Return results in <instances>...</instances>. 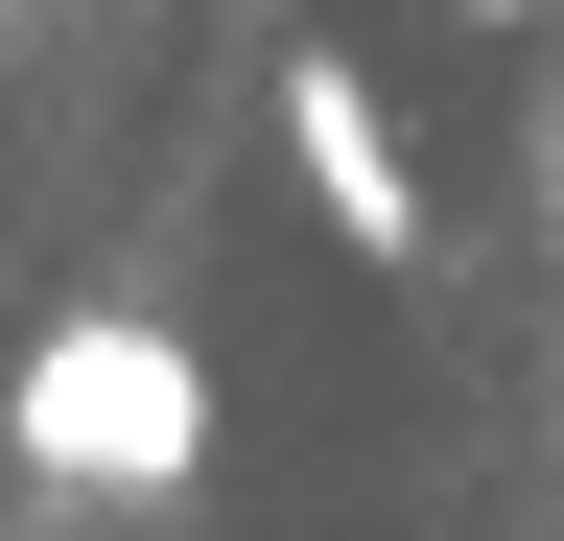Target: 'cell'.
I'll return each mask as SVG.
<instances>
[{"mask_svg": "<svg viewBox=\"0 0 564 541\" xmlns=\"http://www.w3.org/2000/svg\"><path fill=\"white\" fill-rule=\"evenodd\" d=\"M541 188H564V118H541Z\"/></svg>", "mask_w": 564, "mask_h": 541, "instance_id": "obj_4", "label": "cell"}, {"mask_svg": "<svg viewBox=\"0 0 564 541\" xmlns=\"http://www.w3.org/2000/svg\"><path fill=\"white\" fill-rule=\"evenodd\" d=\"M282 165H306V213L352 259H423V165H400V118H377L352 47H282Z\"/></svg>", "mask_w": 564, "mask_h": 541, "instance_id": "obj_2", "label": "cell"}, {"mask_svg": "<svg viewBox=\"0 0 564 541\" xmlns=\"http://www.w3.org/2000/svg\"><path fill=\"white\" fill-rule=\"evenodd\" d=\"M0 447H24L47 495H188L212 470V354L165 306H70V329H24V377H0Z\"/></svg>", "mask_w": 564, "mask_h": 541, "instance_id": "obj_1", "label": "cell"}, {"mask_svg": "<svg viewBox=\"0 0 564 541\" xmlns=\"http://www.w3.org/2000/svg\"><path fill=\"white\" fill-rule=\"evenodd\" d=\"M259 24H282V0H259Z\"/></svg>", "mask_w": 564, "mask_h": 541, "instance_id": "obj_5", "label": "cell"}, {"mask_svg": "<svg viewBox=\"0 0 564 541\" xmlns=\"http://www.w3.org/2000/svg\"><path fill=\"white\" fill-rule=\"evenodd\" d=\"M470 24H564V0H470Z\"/></svg>", "mask_w": 564, "mask_h": 541, "instance_id": "obj_3", "label": "cell"}]
</instances>
